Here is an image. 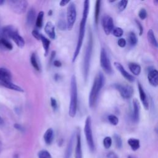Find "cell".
I'll use <instances>...</instances> for the list:
<instances>
[{
    "instance_id": "cell-2",
    "label": "cell",
    "mask_w": 158,
    "mask_h": 158,
    "mask_svg": "<svg viewBox=\"0 0 158 158\" xmlns=\"http://www.w3.org/2000/svg\"><path fill=\"white\" fill-rule=\"evenodd\" d=\"M105 82V78L102 72H99L96 76L88 98V104L89 107H93L96 103L99 94Z\"/></svg>"
},
{
    "instance_id": "cell-23",
    "label": "cell",
    "mask_w": 158,
    "mask_h": 158,
    "mask_svg": "<svg viewBox=\"0 0 158 158\" xmlns=\"http://www.w3.org/2000/svg\"><path fill=\"white\" fill-rule=\"evenodd\" d=\"M128 67L130 70L133 75H139L140 74L141 71V68L138 64L135 63V62H131L128 64Z\"/></svg>"
},
{
    "instance_id": "cell-30",
    "label": "cell",
    "mask_w": 158,
    "mask_h": 158,
    "mask_svg": "<svg viewBox=\"0 0 158 158\" xmlns=\"http://www.w3.org/2000/svg\"><path fill=\"white\" fill-rule=\"evenodd\" d=\"M30 62L31 64L32 65V66L33 67V68L35 69H36V70L39 71L40 70V65L38 64V59H37V57L35 53H32L30 57Z\"/></svg>"
},
{
    "instance_id": "cell-32",
    "label": "cell",
    "mask_w": 158,
    "mask_h": 158,
    "mask_svg": "<svg viewBox=\"0 0 158 158\" xmlns=\"http://www.w3.org/2000/svg\"><path fill=\"white\" fill-rule=\"evenodd\" d=\"M43 17H44V12L43 11H40L38 16L36 17V26L38 28H41L43 26Z\"/></svg>"
},
{
    "instance_id": "cell-29",
    "label": "cell",
    "mask_w": 158,
    "mask_h": 158,
    "mask_svg": "<svg viewBox=\"0 0 158 158\" xmlns=\"http://www.w3.org/2000/svg\"><path fill=\"white\" fill-rule=\"evenodd\" d=\"M128 40L131 46H135L138 43V38L136 34L133 31H130L128 33Z\"/></svg>"
},
{
    "instance_id": "cell-17",
    "label": "cell",
    "mask_w": 158,
    "mask_h": 158,
    "mask_svg": "<svg viewBox=\"0 0 158 158\" xmlns=\"http://www.w3.org/2000/svg\"><path fill=\"white\" fill-rule=\"evenodd\" d=\"M138 91L139 93L140 100H141L142 104H143L144 108L146 109H148L149 102H148V100L147 98V96H146V94L142 85H141V83L139 82H138Z\"/></svg>"
},
{
    "instance_id": "cell-5",
    "label": "cell",
    "mask_w": 158,
    "mask_h": 158,
    "mask_svg": "<svg viewBox=\"0 0 158 158\" xmlns=\"http://www.w3.org/2000/svg\"><path fill=\"white\" fill-rule=\"evenodd\" d=\"M84 131L85 135V138L86 140L87 144L88 146V148L89 150L91 152H93L94 151V143L93 136V132H92V128H91V119L90 116H88L85 120V124L84 127Z\"/></svg>"
},
{
    "instance_id": "cell-40",
    "label": "cell",
    "mask_w": 158,
    "mask_h": 158,
    "mask_svg": "<svg viewBox=\"0 0 158 158\" xmlns=\"http://www.w3.org/2000/svg\"><path fill=\"white\" fill-rule=\"evenodd\" d=\"M138 16L141 20H144L147 17V12L145 9H141L138 13Z\"/></svg>"
},
{
    "instance_id": "cell-31",
    "label": "cell",
    "mask_w": 158,
    "mask_h": 158,
    "mask_svg": "<svg viewBox=\"0 0 158 158\" xmlns=\"http://www.w3.org/2000/svg\"><path fill=\"white\" fill-rule=\"evenodd\" d=\"M100 9H101V1H96V6H95V12H94V21L96 25L98 23L99 14H100Z\"/></svg>"
},
{
    "instance_id": "cell-51",
    "label": "cell",
    "mask_w": 158,
    "mask_h": 158,
    "mask_svg": "<svg viewBox=\"0 0 158 158\" xmlns=\"http://www.w3.org/2000/svg\"><path fill=\"white\" fill-rule=\"evenodd\" d=\"M13 158H19V155L17 154H15L13 156Z\"/></svg>"
},
{
    "instance_id": "cell-53",
    "label": "cell",
    "mask_w": 158,
    "mask_h": 158,
    "mask_svg": "<svg viewBox=\"0 0 158 158\" xmlns=\"http://www.w3.org/2000/svg\"><path fill=\"white\" fill-rule=\"evenodd\" d=\"M127 158H135V157H133V156H128Z\"/></svg>"
},
{
    "instance_id": "cell-33",
    "label": "cell",
    "mask_w": 158,
    "mask_h": 158,
    "mask_svg": "<svg viewBox=\"0 0 158 158\" xmlns=\"http://www.w3.org/2000/svg\"><path fill=\"white\" fill-rule=\"evenodd\" d=\"M38 158H52L51 154L47 150H41L38 153Z\"/></svg>"
},
{
    "instance_id": "cell-50",
    "label": "cell",
    "mask_w": 158,
    "mask_h": 158,
    "mask_svg": "<svg viewBox=\"0 0 158 158\" xmlns=\"http://www.w3.org/2000/svg\"><path fill=\"white\" fill-rule=\"evenodd\" d=\"M4 124V120L0 116V125H2Z\"/></svg>"
},
{
    "instance_id": "cell-35",
    "label": "cell",
    "mask_w": 158,
    "mask_h": 158,
    "mask_svg": "<svg viewBox=\"0 0 158 158\" xmlns=\"http://www.w3.org/2000/svg\"><path fill=\"white\" fill-rule=\"evenodd\" d=\"M114 141H115L117 148L118 149L121 148L122 146V140L121 137L118 135L115 134L114 135Z\"/></svg>"
},
{
    "instance_id": "cell-1",
    "label": "cell",
    "mask_w": 158,
    "mask_h": 158,
    "mask_svg": "<svg viewBox=\"0 0 158 158\" xmlns=\"http://www.w3.org/2000/svg\"><path fill=\"white\" fill-rule=\"evenodd\" d=\"M89 1H85L83 2V10L82 14V18L80 22V29H79V33L78 36V40L77 43V46L75 50L74 51L73 57H72V62L73 63L76 59L77 58L80 52V49L82 46L83 41L85 36V28H86V24L87 21V18L89 13Z\"/></svg>"
},
{
    "instance_id": "cell-12",
    "label": "cell",
    "mask_w": 158,
    "mask_h": 158,
    "mask_svg": "<svg viewBox=\"0 0 158 158\" xmlns=\"http://www.w3.org/2000/svg\"><path fill=\"white\" fill-rule=\"evenodd\" d=\"M148 79L149 83L154 87L158 85V72L156 69L152 68L148 70Z\"/></svg>"
},
{
    "instance_id": "cell-11",
    "label": "cell",
    "mask_w": 158,
    "mask_h": 158,
    "mask_svg": "<svg viewBox=\"0 0 158 158\" xmlns=\"http://www.w3.org/2000/svg\"><path fill=\"white\" fill-rule=\"evenodd\" d=\"M75 158H83L81 149V139L80 128L77 129L76 133V146L75 150Z\"/></svg>"
},
{
    "instance_id": "cell-38",
    "label": "cell",
    "mask_w": 158,
    "mask_h": 158,
    "mask_svg": "<svg viewBox=\"0 0 158 158\" xmlns=\"http://www.w3.org/2000/svg\"><path fill=\"white\" fill-rule=\"evenodd\" d=\"M128 4V1H125V0H122L118 2V9L120 12H122L123 10H125V9L127 7V5Z\"/></svg>"
},
{
    "instance_id": "cell-26",
    "label": "cell",
    "mask_w": 158,
    "mask_h": 158,
    "mask_svg": "<svg viewBox=\"0 0 158 158\" xmlns=\"http://www.w3.org/2000/svg\"><path fill=\"white\" fill-rule=\"evenodd\" d=\"M2 85H3L4 87H6L7 88H9V89H12V90H15V91H19V92H23V89L21 87H20L19 86L16 85L15 84L13 83L12 81L2 83Z\"/></svg>"
},
{
    "instance_id": "cell-49",
    "label": "cell",
    "mask_w": 158,
    "mask_h": 158,
    "mask_svg": "<svg viewBox=\"0 0 158 158\" xmlns=\"http://www.w3.org/2000/svg\"><path fill=\"white\" fill-rule=\"evenodd\" d=\"M70 1H65V0H62L60 1L59 2V4L60 6H65L66 4H67L68 3H69Z\"/></svg>"
},
{
    "instance_id": "cell-15",
    "label": "cell",
    "mask_w": 158,
    "mask_h": 158,
    "mask_svg": "<svg viewBox=\"0 0 158 158\" xmlns=\"http://www.w3.org/2000/svg\"><path fill=\"white\" fill-rule=\"evenodd\" d=\"M140 106L139 104L136 99L133 100V112H132V120L135 123H137L139 119Z\"/></svg>"
},
{
    "instance_id": "cell-16",
    "label": "cell",
    "mask_w": 158,
    "mask_h": 158,
    "mask_svg": "<svg viewBox=\"0 0 158 158\" xmlns=\"http://www.w3.org/2000/svg\"><path fill=\"white\" fill-rule=\"evenodd\" d=\"M12 80L10 72L6 68H0V83L1 85L4 83L10 82Z\"/></svg>"
},
{
    "instance_id": "cell-7",
    "label": "cell",
    "mask_w": 158,
    "mask_h": 158,
    "mask_svg": "<svg viewBox=\"0 0 158 158\" xmlns=\"http://www.w3.org/2000/svg\"><path fill=\"white\" fill-rule=\"evenodd\" d=\"M8 4L10 9L18 14L24 13L28 7V2L25 0H10Z\"/></svg>"
},
{
    "instance_id": "cell-9",
    "label": "cell",
    "mask_w": 158,
    "mask_h": 158,
    "mask_svg": "<svg viewBox=\"0 0 158 158\" xmlns=\"http://www.w3.org/2000/svg\"><path fill=\"white\" fill-rule=\"evenodd\" d=\"M114 87L118 91L121 96L124 99H130L133 95V89L130 85L115 84Z\"/></svg>"
},
{
    "instance_id": "cell-14",
    "label": "cell",
    "mask_w": 158,
    "mask_h": 158,
    "mask_svg": "<svg viewBox=\"0 0 158 158\" xmlns=\"http://www.w3.org/2000/svg\"><path fill=\"white\" fill-rule=\"evenodd\" d=\"M17 29L12 25H7L4 27L0 30V38H4L6 40L10 38L12 34Z\"/></svg>"
},
{
    "instance_id": "cell-56",
    "label": "cell",
    "mask_w": 158,
    "mask_h": 158,
    "mask_svg": "<svg viewBox=\"0 0 158 158\" xmlns=\"http://www.w3.org/2000/svg\"><path fill=\"white\" fill-rule=\"evenodd\" d=\"M0 146H1V143H0Z\"/></svg>"
},
{
    "instance_id": "cell-21",
    "label": "cell",
    "mask_w": 158,
    "mask_h": 158,
    "mask_svg": "<svg viewBox=\"0 0 158 158\" xmlns=\"http://www.w3.org/2000/svg\"><path fill=\"white\" fill-rule=\"evenodd\" d=\"M74 139H75V135H72L67 144V146L65 155H64V158H70L72 153V151H73Z\"/></svg>"
},
{
    "instance_id": "cell-42",
    "label": "cell",
    "mask_w": 158,
    "mask_h": 158,
    "mask_svg": "<svg viewBox=\"0 0 158 158\" xmlns=\"http://www.w3.org/2000/svg\"><path fill=\"white\" fill-rule=\"evenodd\" d=\"M31 34L33 35V36L36 38L37 40H40V38H41V34L39 33V31L37 30H34L32 31L31 32Z\"/></svg>"
},
{
    "instance_id": "cell-25",
    "label": "cell",
    "mask_w": 158,
    "mask_h": 158,
    "mask_svg": "<svg viewBox=\"0 0 158 158\" xmlns=\"http://www.w3.org/2000/svg\"><path fill=\"white\" fill-rule=\"evenodd\" d=\"M128 144L130 146V147L131 148V149L134 151H137L140 147L139 140L138 139H136V138H131L128 139Z\"/></svg>"
},
{
    "instance_id": "cell-52",
    "label": "cell",
    "mask_w": 158,
    "mask_h": 158,
    "mask_svg": "<svg viewBox=\"0 0 158 158\" xmlns=\"http://www.w3.org/2000/svg\"><path fill=\"white\" fill-rule=\"evenodd\" d=\"M4 0H0V6H1V5H2L4 3Z\"/></svg>"
},
{
    "instance_id": "cell-45",
    "label": "cell",
    "mask_w": 158,
    "mask_h": 158,
    "mask_svg": "<svg viewBox=\"0 0 158 158\" xmlns=\"http://www.w3.org/2000/svg\"><path fill=\"white\" fill-rule=\"evenodd\" d=\"M107 158H118L117 155L112 151H110L107 154Z\"/></svg>"
},
{
    "instance_id": "cell-44",
    "label": "cell",
    "mask_w": 158,
    "mask_h": 158,
    "mask_svg": "<svg viewBox=\"0 0 158 158\" xmlns=\"http://www.w3.org/2000/svg\"><path fill=\"white\" fill-rule=\"evenodd\" d=\"M135 22H136V25H137V26H138V29H139V35H141L143 34V26H142V25H141V23H140L139 21L136 20Z\"/></svg>"
},
{
    "instance_id": "cell-37",
    "label": "cell",
    "mask_w": 158,
    "mask_h": 158,
    "mask_svg": "<svg viewBox=\"0 0 158 158\" xmlns=\"http://www.w3.org/2000/svg\"><path fill=\"white\" fill-rule=\"evenodd\" d=\"M107 119L109 120V122L113 125H117L118 123V117L113 114L109 115L107 117Z\"/></svg>"
},
{
    "instance_id": "cell-18",
    "label": "cell",
    "mask_w": 158,
    "mask_h": 158,
    "mask_svg": "<svg viewBox=\"0 0 158 158\" xmlns=\"http://www.w3.org/2000/svg\"><path fill=\"white\" fill-rule=\"evenodd\" d=\"M44 31L48 36L52 40L56 38V31L55 27L51 22H48L44 27Z\"/></svg>"
},
{
    "instance_id": "cell-4",
    "label": "cell",
    "mask_w": 158,
    "mask_h": 158,
    "mask_svg": "<svg viewBox=\"0 0 158 158\" xmlns=\"http://www.w3.org/2000/svg\"><path fill=\"white\" fill-rule=\"evenodd\" d=\"M93 35L91 31H90L89 35L88 36V40L86 48L85 54L83 59V78L85 81H86L88 77L89 71V66L91 58L93 51Z\"/></svg>"
},
{
    "instance_id": "cell-28",
    "label": "cell",
    "mask_w": 158,
    "mask_h": 158,
    "mask_svg": "<svg viewBox=\"0 0 158 158\" xmlns=\"http://www.w3.org/2000/svg\"><path fill=\"white\" fill-rule=\"evenodd\" d=\"M0 47L8 50H12L13 48L12 43L6 39L0 38Z\"/></svg>"
},
{
    "instance_id": "cell-47",
    "label": "cell",
    "mask_w": 158,
    "mask_h": 158,
    "mask_svg": "<svg viewBox=\"0 0 158 158\" xmlns=\"http://www.w3.org/2000/svg\"><path fill=\"white\" fill-rule=\"evenodd\" d=\"M56 56V51H52L51 53V56H50V61H49V63L51 64L52 61H54V57Z\"/></svg>"
},
{
    "instance_id": "cell-6",
    "label": "cell",
    "mask_w": 158,
    "mask_h": 158,
    "mask_svg": "<svg viewBox=\"0 0 158 158\" xmlns=\"http://www.w3.org/2000/svg\"><path fill=\"white\" fill-rule=\"evenodd\" d=\"M77 19V9L73 2H70L67 10V28L72 30Z\"/></svg>"
},
{
    "instance_id": "cell-24",
    "label": "cell",
    "mask_w": 158,
    "mask_h": 158,
    "mask_svg": "<svg viewBox=\"0 0 158 158\" xmlns=\"http://www.w3.org/2000/svg\"><path fill=\"white\" fill-rule=\"evenodd\" d=\"M35 17H36V12L34 9H30L28 13H27V23L28 25L31 26L33 24V23L35 22Z\"/></svg>"
},
{
    "instance_id": "cell-8",
    "label": "cell",
    "mask_w": 158,
    "mask_h": 158,
    "mask_svg": "<svg viewBox=\"0 0 158 158\" xmlns=\"http://www.w3.org/2000/svg\"><path fill=\"white\" fill-rule=\"evenodd\" d=\"M100 65L102 70L107 74L112 73V67L110 59L106 49L102 48L100 54Z\"/></svg>"
},
{
    "instance_id": "cell-55",
    "label": "cell",
    "mask_w": 158,
    "mask_h": 158,
    "mask_svg": "<svg viewBox=\"0 0 158 158\" xmlns=\"http://www.w3.org/2000/svg\"><path fill=\"white\" fill-rule=\"evenodd\" d=\"M51 12H52V10H50V12H49V13H48L49 15H51Z\"/></svg>"
},
{
    "instance_id": "cell-39",
    "label": "cell",
    "mask_w": 158,
    "mask_h": 158,
    "mask_svg": "<svg viewBox=\"0 0 158 158\" xmlns=\"http://www.w3.org/2000/svg\"><path fill=\"white\" fill-rule=\"evenodd\" d=\"M50 101H51V106L52 108L53 109V110L54 111L57 110V109H58V104H57V102L56 99L55 98H51Z\"/></svg>"
},
{
    "instance_id": "cell-48",
    "label": "cell",
    "mask_w": 158,
    "mask_h": 158,
    "mask_svg": "<svg viewBox=\"0 0 158 158\" xmlns=\"http://www.w3.org/2000/svg\"><path fill=\"white\" fill-rule=\"evenodd\" d=\"M53 64H54V65L57 67H61L62 65V63L60 61L58 60H55L53 61Z\"/></svg>"
},
{
    "instance_id": "cell-19",
    "label": "cell",
    "mask_w": 158,
    "mask_h": 158,
    "mask_svg": "<svg viewBox=\"0 0 158 158\" xmlns=\"http://www.w3.org/2000/svg\"><path fill=\"white\" fill-rule=\"evenodd\" d=\"M10 38L13 40V41L15 43V44L19 48H23L24 46V45H25V41H24L23 38L19 35L17 30H16L12 34Z\"/></svg>"
},
{
    "instance_id": "cell-3",
    "label": "cell",
    "mask_w": 158,
    "mask_h": 158,
    "mask_svg": "<svg viewBox=\"0 0 158 158\" xmlns=\"http://www.w3.org/2000/svg\"><path fill=\"white\" fill-rule=\"evenodd\" d=\"M78 104V91L76 77L73 75L70 80V101L69 108V115L74 117L77 113Z\"/></svg>"
},
{
    "instance_id": "cell-20",
    "label": "cell",
    "mask_w": 158,
    "mask_h": 158,
    "mask_svg": "<svg viewBox=\"0 0 158 158\" xmlns=\"http://www.w3.org/2000/svg\"><path fill=\"white\" fill-rule=\"evenodd\" d=\"M54 131L51 128H48L44 133L43 135V138L44 140V142L46 143V144L50 145L54 139Z\"/></svg>"
},
{
    "instance_id": "cell-34",
    "label": "cell",
    "mask_w": 158,
    "mask_h": 158,
    "mask_svg": "<svg viewBox=\"0 0 158 158\" xmlns=\"http://www.w3.org/2000/svg\"><path fill=\"white\" fill-rule=\"evenodd\" d=\"M112 32V34L114 36H115V37H118V38L121 37L123 34V31L122 28L120 27L114 28Z\"/></svg>"
},
{
    "instance_id": "cell-27",
    "label": "cell",
    "mask_w": 158,
    "mask_h": 158,
    "mask_svg": "<svg viewBox=\"0 0 158 158\" xmlns=\"http://www.w3.org/2000/svg\"><path fill=\"white\" fill-rule=\"evenodd\" d=\"M40 40L41 41V43H42V44H43V47L44 50L45 56H47V54H48V53L49 48L50 41H49L47 38H46L45 36H44L43 35H41V36Z\"/></svg>"
},
{
    "instance_id": "cell-41",
    "label": "cell",
    "mask_w": 158,
    "mask_h": 158,
    "mask_svg": "<svg viewBox=\"0 0 158 158\" xmlns=\"http://www.w3.org/2000/svg\"><path fill=\"white\" fill-rule=\"evenodd\" d=\"M57 25H58V28L61 30H65V29L67 28V24L62 19H60Z\"/></svg>"
},
{
    "instance_id": "cell-22",
    "label": "cell",
    "mask_w": 158,
    "mask_h": 158,
    "mask_svg": "<svg viewBox=\"0 0 158 158\" xmlns=\"http://www.w3.org/2000/svg\"><path fill=\"white\" fill-rule=\"evenodd\" d=\"M147 38L149 43L154 48H157V41L156 38V36L154 35V33L152 31V30L150 29L147 33Z\"/></svg>"
},
{
    "instance_id": "cell-10",
    "label": "cell",
    "mask_w": 158,
    "mask_h": 158,
    "mask_svg": "<svg viewBox=\"0 0 158 158\" xmlns=\"http://www.w3.org/2000/svg\"><path fill=\"white\" fill-rule=\"evenodd\" d=\"M102 26L106 35H109L114 29V22L111 17L104 15L102 18Z\"/></svg>"
},
{
    "instance_id": "cell-46",
    "label": "cell",
    "mask_w": 158,
    "mask_h": 158,
    "mask_svg": "<svg viewBox=\"0 0 158 158\" xmlns=\"http://www.w3.org/2000/svg\"><path fill=\"white\" fill-rule=\"evenodd\" d=\"M14 128H15V129L19 130L20 131L23 132V131H24V130H25L24 128H23L21 125H20V124H19V123H15L14 125Z\"/></svg>"
},
{
    "instance_id": "cell-43",
    "label": "cell",
    "mask_w": 158,
    "mask_h": 158,
    "mask_svg": "<svg viewBox=\"0 0 158 158\" xmlns=\"http://www.w3.org/2000/svg\"><path fill=\"white\" fill-rule=\"evenodd\" d=\"M117 44L120 48H124L127 44V41L124 38H119L117 41Z\"/></svg>"
},
{
    "instance_id": "cell-13",
    "label": "cell",
    "mask_w": 158,
    "mask_h": 158,
    "mask_svg": "<svg viewBox=\"0 0 158 158\" xmlns=\"http://www.w3.org/2000/svg\"><path fill=\"white\" fill-rule=\"evenodd\" d=\"M114 66L115 67V68L120 72V73L122 74V75L128 81L130 82H133L135 80V78L133 75H131V74H130L125 69V68L123 67V65L118 62H114Z\"/></svg>"
},
{
    "instance_id": "cell-36",
    "label": "cell",
    "mask_w": 158,
    "mask_h": 158,
    "mask_svg": "<svg viewBox=\"0 0 158 158\" xmlns=\"http://www.w3.org/2000/svg\"><path fill=\"white\" fill-rule=\"evenodd\" d=\"M112 143V138L110 136H106L103 139V145L106 149H109L110 148Z\"/></svg>"
},
{
    "instance_id": "cell-54",
    "label": "cell",
    "mask_w": 158,
    "mask_h": 158,
    "mask_svg": "<svg viewBox=\"0 0 158 158\" xmlns=\"http://www.w3.org/2000/svg\"><path fill=\"white\" fill-rule=\"evenodd\" d=\"M154 3H156V5H157V4L158 3V1H154Z\"/></svg>"
}]
</instances>
